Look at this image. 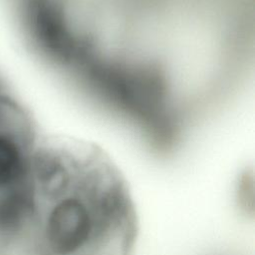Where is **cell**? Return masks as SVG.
<instances>
[{"label": "cell", "mask_w": 255, "mask_h": 255, "mask_svg": "<svg viewBox=\"0 0 255 255\" xmlns=\"http://www.w3.org/2000/svg\"><path fill=\"white\" fill-rule=\"evenodd\" d=\"M29 185L31 255H134L138 222L119 167L94 143L62 136L37 143Z\"/></svg>", "instance_id": "obj_1"}, {"label": "cell", "mask_w": 255, "mask_h": 255, "mask_svg": "<svg viewBox=\"0 0 255 255\" xmlns=\"http://www.w3.org/2000/svg\"><path fill=\"white\" fill-rule=\"evenodd\" d=\"M37 142L29 119L16 105L0 119V196L29 189Z\"/></svg>", "instance_id": "obj_2"}]
</instances>
